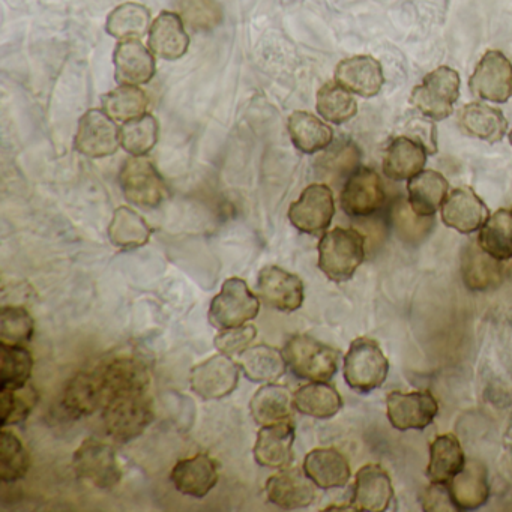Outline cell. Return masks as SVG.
<instances>
[{"mask_svg": "<svg viewBox=\"0 0 512 512\" xmlns=\"http://www.w3.org/2000/svg\"><path fill=\"white\" fill-rule=\"evenodd\" d=\"M320 160H322L326 172H331V170H338V173L346 172L358 163V151H356V146H343V148L338 146V149L328 152Z\"/></svg>", "mask_w": 512, "mask_h": 512, "instance_id": "cell-50", "label": "cell"}, {"mask_svg": "<svg viewBox=\"0 0 512 512\" xmlns=\"http://www.w3.org/2000/svg\"><path fill=\"white\" fill-rule=\"evenodd\" d=\"M257 293L266 305L283 313H293L304 304L301 278L280 266H266L259 272Z\"/></svg>", "mask_w": 512, "mask_h": 512, "instance_id": "cell-15", "label": "cell"}, {"mask_svg": "<svg viewBox=\"0 0 512 512\" xmlns=\"http://www.w3.org/2000/svg\"><path fill=\"white\" fill-rule=\"evenodd\" d=\"M319 268L335 283H344L358 271L365 260V238L355 229L329 230L320 239Z\"/></svg>", "mask_w": 512, "mask_h": 512, "instance_id": "cell-1", "label": "cell"}, {"mask_svg": "<svg viewBox=\"0 0 512 512\" xmlns=\"http://www.w3.org/2000/svg\"><path fill=\"white\" fill-rule=\"evenodd\" d=\"M154 418V404L148 392L113 395L103 407L104 428L118 443L142 436Z\"/></svg>", "mask_w": 512, "mask_h": 512, "instance_id": "cell-2", "label": "cell"}, {"mask_svg": "<svg viewBox=\"0 0 512 512\" xmlns=\"http://www.w3.org/2000/svg\"><path fill=\"white\" fill-rule=\"evenodd\" d=\"M295 409L302 415L316 419H329L343 409L340 392L326 382H311L293 394Z\"/></svg>", "mask_w": 512, "mask_h": 512, "instance_id": "cell-36", "label": "cell"}, {"mask_svg": "<svg viewBox=\"0 0 512 512\" xmlns=\"http://www.w3.org/2000/svg\"><path fill=\"white\" fill-rule=\"evenodd\" d=\"M218 476L217 461L211 455L200 452L179 460L170 473V481L184 496L203 499L217 487Z\"/></svg>", "mask_w": 512, "mask_h": 512, "instance_id": "cell-20", "label": "cell"}, {"mask_svg": "<svg viewBox=\"0 0 512 512\" xmlns=\"http://www.w3.org/2000/svg\"><path fill=\"white\" fill-rule=\"evenodd\" d=\"M458 124L467 136L497 143L508 131V122L499 110L482 103L466 104L458 113Z\"/></svg>", "mask_w": 512, "mask_h": 512, "instance_id": "cell-32", "label": "cell"}, {"mask_svg": "<svg viewBox=\"0 0 512 512\" xmlns=\"http://www.w3.org/2000/svg\"><path fill=\"white\" fill-rule=\"evenodd\" d=\"M259 311V296L251 292L245 280L232 277L224 281L221 292L212 299L208 319L214 328H235L256 319Z\"/></svg>", "mask_w": 512, "mask_h": 512, "instance_id": "cell-6", "label": "cell"}, {"mask_svg": "<svg viewBox=\"0 0 512 512\" xmlns=\"http://www.w3.org/2000/svg\"><path fill=\"white\" fill-rule=\"evenodd\" d=\"M427 149L410 137H395L386 149L383 172L392 181H409L424 170Z\"/></svg>", "mask_w": 512, "mask_h": 512, "instance_id": "cell-28", "label": "cell"}, {"mask_svg": "<svg viewBox=\"0 0 512 512\" xmlns=\"http://www.w3.org/2000/svg\"><path fill=\"white\" fill-rule=\"evenodd\" d=\"M335 82L352 94L371 98L382 91L385 76L379 61L371 56H355L338 64Z\"/></svg>", "mask_w": 512, "mask_h": 512, "instance_id": "cell-24", "label": "cell"}, {"mask_svg": "<svg viewBox=\"0 0 512 512\" xmlns=\"http://www.w3.org/2000/svg\"><path fill=\"white\" fill-rule=\"evenodd\" d=\"M382 179L368 167L350 173L341 191V208L352 218H367L376 214L385 203Z\"/></svg>", "mask_w": 512, "mask_h": 512, "instance_id": "cell-13", "label": "cell"}, {"mask_svg": "<svg viewBox=\"0 0 512 512\" xmlns=\"http://www.w3.org/2000/svg\"><path fill=\"white\" fill-rule=\"evenodd\" d=\"M256 337L257 328L254 325H241L235 326V328L220 329V332L215 335L214 346L223 355L239 356L253 344Z\"/></svg>", "mask_w": 512, "mask_h": 512, "instance_id": "cell-49", "label": "cell"}, {"mask_svg": "<svg viewBox=\"0 0 512 512\" xmlns=\"http://www.w3.org/2000/svg\"><path fill=\"white\" fill-rule=\"evenodd\" d=\"M38 392L31 383L16 391H0V424L2 428L8 425L23 424L37 406Z\"/></svg>", "mask_w": 512, "mask_h": 512, "instance_id": "cell-46", "label": "cell"}, {"mask_svg": "<svg viewBox=\"0 0 512 512\" xmlns=\"http://www.w3.org/2000/svg\"><path fill=\"white\" fill-rule=\"evenodd\" d=\"M119 184L125 199L139 208H158L169 196L166 181L151 160L145 157L128 158L119 173Z\"/></svg>", "mask_w": 512, "mask_h": 512, "instance_id": "cell-5", "label": "cell"}, {"mask_svg": "<svg viewBox=\"0 0 512 512\" xmlns=\"http://www.w3.org/2000/svg\"><path fill=\"white\" fill-rule=\"evenodd\" d=\"M241 371L232 356L218 353L191 368V389L203 400H223L238 388Z\"/></svg>", "mask_w": 512, "mask_h": 512, "instance_id": "cell-10", "label": "cell"}, {"mask_svg": "<svg viewBox=\"0 0 512 512\" xmlns=\"http://www.w3.org/2000/svg\"><path fill=\"white\" fill-rule=\"evenodd\" d=\"M335 214L334 193L325 184H313L290 205L289 220L307 235H320L331 226Z\"/></svg>", "mask_w": 512, "mask_h": 512, "instance_id": "cell-9", "label": "cell"}, {"mask_svg": "<svg viewBox=\"0 0 512 512\" xmlns=\"http://www.w3.org/2000/svg\"><path fill=\"white\" fill-rule=\"evenodd\" d=\"M238 364L244 376L254 383L278 382L287 371L284 353L269 344L248 347L239 355Z\"/></svg>", "mask_w": 512, "mask_h": 512, "instance_id": "cell-33", "label": "cell"}, {"mask_svg": "<svg viewBox=\"0 0 512 512\" xmlns=\"http://www.w3.org/2000/svg\"><path fill=\"white\" fill-rule=\"evenodd\" d=\"M442 220L458 233L470 235L484 226L488 220V208L472 188H455L443 203Z\"/></svg>", "mask_w": 512, "mask_h": 512, "instance_id": "cell-21", "label": "cell"}, {"mask_svg": "<svg viewBox=\"0 0 512 512\" xmlns=\"http://www.w3.org/2000/svg\"><path fill=\"white\" fill-rule=\"evenodd\" d=\"M107 392V400L113 395L142 394L151 385V373L142 359L131 355L115 356L97 367Z\"/></svg>", "mask_w": 512, "mask_h": 512, "instance_id": "cell-16", "label": "cell"}, {"mask_svg": "<svg viewBox=\"0 0 512 512\" xmlns=\"http://www.w3.org/2000/svg\"><path fill=\"white\" fill-rule=\"evenodd\" d=\"M448 487L458 511L481 508L490 497L487 469L476 460L466 461V466L449 481Z\"/></svg>", "mask_w": 512, "mask_h": 512, "instance_id": "cell-26", "label": "cell"}, {"mask_svg": "<svg viewBox=\"0 0 512 512\" xmlns=\"http://www.w3.org/2000/svg\"><path fill=\"white\" fill-rule=\"evenodd\" d=\"M149 98L137 86L121 85L103 97V109L113 121L128 122L145 115Z\"/></svg>", "mask_w": 512, "mask_h": 512, "instance_id": "cell-44", "label": "cell"}, {"mask_svg": "<svg viewBox=\"0 0 512 512\" xmlns=\"http://www.w3.org/2000/svg\"><path fill=\"white\" fill-rule=\"evenodd\" d=\"M113 64L119 85H146L154 79L157 71L154 55L137 38L121 41L116 46Z\"/></svg>", "mask_w": 512, "mask_h": 512, "instance_id": "cell-23", "label": "cell"}, {"mask_svg": "<svg viewBox=\"0 0 512 512\" xmlns=\"http://www.w3.org/2000/svg\"><path fill=\"white\" fill-rule=\"evenodd\" d=\"M287 130L295 148L308 155L323 151L334 140L332 128L308 112H293Z\"/></svg>", "mask_w": 512, "mask_h": 512, "instance_id": "cell-35", "label": "cell"}, {"mask_svg": "<svg viewBox=\"0 0 512 512\" xmlns=\"http://www.w3.org/2000/svg\"><path fill=\"white\" fill-rule=\"evenodd\" d=\"M151 23V13L148 8L136 2L119 5L107 17L106 31L118 40L142 38L148 32Z\"/></svg>", "mask_w": 512, "mask_h": 512, "instance_id": "cell-40", "label": "cell"}, {"mask_svg": "<svg viewBox=\"0 0 512 512\" xmlns=\"http://www.w3.org/2000/svg\"><path fill=\"white\" fill-rule=\"evenodd\" d=\"M35 320L25 307L5 305L0 311V343L23 344L32 340Z\"/></svg>", "mask_w": 512, "mask_h": 512, "instance_id": "cell-45", "label": "cell"}, {"mask_svg": "<svg viewBox=\"0 0 512 512\" xmlns=\"http://www.w3.org/2000/svg\"><path fill=\"white\" fill-rule=\"evenodd\" d=\"M295 410L293 394L286 386L277 382L265 383L254 392L250 401V412L259 425L278 424L290 421Z\"/></svg>", "mask_w": 512, "mask_h": 512, "instance_id": "cell-30", "label": "cell"}, {"mask_svg": "<svg viewBox=\"0 0 512 512\" xmlns=\"http://www.w3.org/2000/svg\"><path fill=\"white\" fill-rule=\"evenodd\" d=\"M0 391H16L25 388L34 370V358L25 346L0 343Z\"/></svg>", "mask_w": 512, "mask_h": 512, "instance_id": "cell-39", "label": "cell"}, {"mask_svg": "<svg viewBox=\"0 0 512 512\" xmlns=\"http://www.w3.org/2000/svg\"><path fill=\"white\" fill-rule=\"evenodd\" d=\"M461 275H463L464 284L470 290L484 292L500 284L503 266L500 260L485 253L478 242H470L461 256Z\"/></svg>", "mask_w": 512, "mask_h": 512, "instance_id": "cell-31", "label": "cell"}, {"mask_svg": "<svg viewBox=\"0 0 512 512\" xmlns=\"http://www.w3.org/2000/svg\"><path fill=\"white\" fill-rule=\"evenodd\" d=\"M509 142H511V146H512V131H511V134H509Z\"/></svg>", "mask_w": 512, "mask_h": 512, "instance_id": "cell-52", "label": "cell"}, {"mask_svg": "<svg viewBox=\"0 0 512 512\" xmlns=\"http://www.w3.org/2000/svg\"><path fill=\"white\" fill-rule=\"evenodd\" d=\"M73 469L77 478L101 490H112L122 479L115 449L95 437L83 440L74 452Z\"/></svg>", "mask_w": 512, "mask_h": 512, "instance_id": "cell-8", "label": "cell"}, {"mask_svg": "<svg viewBox=\"0 0 512 512\" xmlns=\"http://www.w3.org/2000/svg\"><path fill=\"white\" fill-rule=\"evenodd\" d=\"M394 499L391 476L379 464H367L356 472L353 485V511H388Z\"/></svg>", "mask_w": 512, "mask_h": 512, "instance_id": "cell-19", "label": "cell"}, {"mask_svg": "<svg viewBox=\"0 0 512 512\" xmlns=\"http://www.w3.org/2000/svg\"><path fill=\"white\" fill-rule=\"evenodd\" d=\"M316 487L304 469L286 467L268 479L265 491L272 505L286 511H295L307 508L314 502Z\"/></svg>", "mask_w": 512, "mask_h": 512, "instance_id": "cell-17", "label": "cell"}, {"mask_svg": "<svg viewBox=\"0 0 512 512\" xmlns=\"http://www.w3.org/2000/svg\"><path fill=\"white\" fill-rule=\"evenodd\" d=\"M449 184L445 176L434 170H422L418 175L409 179L407 184V202L419 217H433L442 209L448 197Z\"/></svg>", "mask_w": 512, "mask_h": 512, "instance_id": "cell-29", "label": "cell"}, {"mask_svg": "<svg viewBox=\"0 0 512 512\" xmlns=\"http://www.w3.org/2000/svg\"><path fill=\"white\" fill-rule=\"evenodd\" d=\"M107 403V392L97 368L79 371L71 377L62 392V407L71 418H86L103 409Z\"/></svg>", "mask_w": 512, "mask_h": 512, "instance_id": "cell-18", "label": "cell"}, {"mask_svg": "<svg viewBox=\"0 0 512 512\" xmlns=\"http://www.w3.org/2000/svg\"><path fill=\"white\" fill-rule=\"evenodd\" d=\"M160 127L154 116L145 113L139 118L124 122L119 128L121 148L133 157H145L157 146Z\"/></svg>", "mask_w": 512, "mask_h": 512, "instance_id": "cell-42", "label": "cell"}, {"mask_svg": "<svg viewBox=\"0 0 512 512\" xmlns=\"http://www.w3.org/2000/svg\"><path fill=\"white\" fill-rule=\"evenodd\" d=\"M149 47L158 58L178 61L190 47V37L185 31L181 16L163 11L149 29Z\"/></svg>", "mask_w": 512, "mask_h": 512, "instance_id": "cell-27", "label": "cell"}, {"mask_svg": "<svg viewBox=\"0 0 512 512\" xmlns=\"http://www.w3.org/2000/svg\"><path fill=\"white\" fill-rule=\"evenodd\" d=\"M295 425L290 421L263 425L254 445L257 464L266 469H286L293 461Z\"/></svg>", "mask_w": 512, "mask_h": 512, "instance_id": "cell-22", "label": "cell"}, {"mask_svg": "<svg viewBox=\"0 0 512 512\" xmlns=\"http://www.w3.org/2000/svg\"><path fill=\"white\" fill-rule=\"evenodd\" d=\"M31 469V454L25 443L2 428L0 433V481L4 484L22 481Z\"/></svg>", "mask_w": 512, "mask_h": 512, "instance_id": "cell-41", "label": "cell"}, {"mask_svg": "<svg viewBox=\"0 0 512 512\" xmlns=\"http://www.w3.org/2000/svg\"><path fill=\"white\" fill-rule=\"evenodd\" d=\"M460 97V76L449 67H440L424 77L421 85L413 89V107L427 118L443 121L454 112Z\"/></svg>", "mask_w": 512, "mask_h": 512, "instance_id": "cell-7", "label": "cell"}, {"mask_svg": "<svg viewBox=\"0 0 512 512\" xmlns=\"http://www.w3.org/2000/svg\"><path fill=\"white\" fill-rule=\"evenodd\" d=\"M466 466V455L460 440L454 434H442L430 445V463L427 466L428 481L433 484H449Z\"/></svg>", "mask_w": 512, "mask_h": 512, "instance_id": "cell-34", "label": "cell"}, {"mask_svg": "<svg viewBox=\"0 0 512 512\" xmlns=\"http://www.w3.org/2000/svg\"><path fill=\"white\" fill-rule=\"evenodd\" d=\"M152 232L154 230L146 223L145 218L128 206L116 209L107 230L110 242L121 250L145 247L151 239Z\"/></svg>", "mask_w": 512, "mask_h": 512, "instance_id": "cell-37", "label": "cell"}, {"mask_svg": "<svg viewBox=\"0 0 512 512\" xmlns=\"http://www.w3.org/2000/svg\"><path fill=\"white\" fill-rule=\"evenodd\" d=\"M479 100L506 103L512 97V65L499 50H490L476 65L469 82Z\"/></svg>", "mask_w": 512, "mask_h": 512, "instance_id": "cell-12", "label": "cell"}, {"mask_svg": "<svg viewBox=\"0 0 512 512\" xmlns=\"http://www.w3.org/2000/svg\"><path fill=\"white\" fill-rule=\"evenodd\" d=\"M316 109L325 121L341 125L355 118L358 104L352 97V92L337 82H329L317 92Z\"/></svg>", "mask_w": 512, "mask_h": 512, "instance_id": "cell-43", "label": "cell"}, {"mask_svg": "<svg viewBox=\"0 0 512 512\" xmlns=\"http://www.w3.org/2000/svg\"><path fill=\"white\" fill-rule=\"evenodd\" d=\"M425 511H458L449 493L448 484H433L425 490Z\"/></svg>", "mask_w": 512, "mask_h": 512, "instance_id": "cell-51", "label": "cell"}, {"mask_svg": "<svg viewBox=\"0 0 512 512\" xmlns=\"http://www.w3.org/2000/svg\"><path fill=\"white\" fill-rule=\"evenodd\" d=\"M179 16L196 32H209L220 26L223 11L215 0H179Z\"/></svg>", "mask_w": 512, "mask_h": 512, "instance_id": "cell-47", "label": "cell"}, {"mask_svg": "<svg viewBox=\"0 0 512 512\" xmlns=\"http://www.w3.org/2000/svg\"><path fill=\"white\" fill-rule=\"evenodd\" d=\"M287 367L299 379L328 382L337 374L340 352L310 335H293L283 349Z\"/></svg>", "mask_w": 512, "mask_h": 512, "instance_id": "cell-3", "label": "cell"}, {"mask_svg": "<svg viewBox=\"0 0 512 512\" xmlns=\"http://www.w3.org/2000/svg\"><path fill=\"white\" fill-rule=\"evenodd\" d=\"M344 380L358 392H371L388 379L389 361L373 338L359 337L350 344L343 361Z\"/></svg>", "mask_w": 512, "mask_h": 512, "instance_id": "cell-4", "label": "cell"}, {"mask_svg": "<svg viewBox=\"0 0 512 512\" xmlns=\"http://www.w3.org/2000/svg\"><path fill=\"white\" fill-rule=\"evenodd\" d=\"M392 221L400 238L412 244L424 239L433 227V217H419L412 211L409 202L404 200L395 203L392 209Z\"/></svg>", "mask_w": 512, "mask_h": 512, "instance_id": "cell-48", "label": "cell"}, {"mask_svg": "<svg viewBox=\"0 0 512 512\" xmlns=\"http://www.w3.org/2000/svg\"><path fill=\"white\" fill-rule=\"evenodd\" d=\"M119 128L104 110L91 109L80 118L74 148L88 158H104L118 152Z\"/></svg>", "mask_w": 512, "mask_h": 512, "instance_id": "cell-14", "label": "cell"}, {"mask_svg": "<svg viewBox=\"0 0 512 512\" xmlns=\"http://www.w3.org/2000/svg\"><path fill=\"white\" fill-rule=\"evenodd\" d=\"M386 413L395 430H424L433 424L439 404L430 391L389 392Z\"/></svg>", "mask_w": 512, "mask_h": 512, "instance_id": "cell-11", "label": "cell"}, {"mask_svg": "<svg viewBox=\"0 0 512 512\" xmlns=\"http://www.w3.org/2000/svg\"><path fill=\"white\" fill-rule=\"evenodd\" d=\"M302 469L322 490L346 487L352 476L349 461L335 448H317L308 452Z\"/></svg>", "mask_w": 512, "mask_h": 512, "instance_id": "cell-25", "label": "cell"}, {"mask_svg": "<svg viewBox=\"0 0 512 512\" xmlns=\"http://www.w3.org/2000/svg\"><path fill=\"white\" fill-rule=\"evenodd\" d=\"M479 247L494 259H512V209L494 212L479 230Z\"/></svg>", "mask_w": 512, "mask_h": 512, "instance_id": "cell-38", "label": "cell"}]
</instances>
